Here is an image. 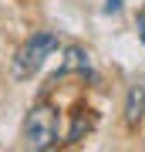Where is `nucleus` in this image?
I'll use <instances>...</instances> for the list:
<instances>
[{"label": "nucleus", "instance_id": "obj_4", "mask_svg": "<svg viewBox=\"0 0 145 152\" xmlns=\"http://www.w3.org/2000/svg\"><path fill=\"white\" fill-rule=\"evenodd\" d=\"M85 68H88V54L81 48H71L68 58H64V64H61V75H68V71H85Z\"/></svg>", "mask_w": 145, "mask_h": 152}, {"label": "nucleus", "instance_id": "obj_5", "mask_svg": "<svg viewBox=\"0 0 145 152\" xmlns=\"http://www.w3.org/2000/svg\"><path fill=\"white\" fill-rule=\"evenodd\" d=\"M118 7H122V0H108V4H105V10H108V14H115Z\"/></svg>", "mask_w": 145, "mask_h": 152}, {"label": "nucleus", "instance_id": "obj_2", "mask_svg": "<svg viewBox=\"0 0 145 152\" xmlns=\"http://www.w3.org/2000/svg\"><path fill=\"white\" fill-rule=\"evenodd\" d=\"M24 135H27V145L31 149H51L61 135V118L51 105H37L31 115H27V125H24Z\"/></svg>", "mask_w": 145, "mask_h": 152}, {"label": "nucleus", "instance_id": "obj_6", "mask_svg": "<svg viewBox=\"0 0 145 152\" xmlns=\"http://www.w3.org/2000/svg\"><path fill=\"white\" fill-rule=\"evenodd\" d=\"M142 41H145V17H142Z\"/></svg>", "mask_w": 145, "mask_h": 152}, {"label": "nucleus", "instance_id": "obj_3", "mask_svg": "<svg viewBox=\"0 0 145 152\" xmlns=\"http://www.w3.org/2000/svg\"><path fill=\"white\" fill-rule=\"evenodd\" d=\"M142 118H145V88L132 85L128 98H125V125H138Z\"/></svg>", "mask_w": 145, "mask_h": 152}, {"label": "nucleus", "instance_id": "obj_1", "mask_svg": "<svg viewBox=\"0 0 145 152\" xmlns=\"http://www.w3.org/2000/svg\"><path fill=\"white\" fill-rule=\"evenodd\" d=\"M54 51H58V34H51V31L34 34V37L27 41L20 51H17V58H14V75H17V78H31V75H37L41 64L54 54Z\"/></svg>", "mask_w": 145, "mask_h": 152}]
</instances>
